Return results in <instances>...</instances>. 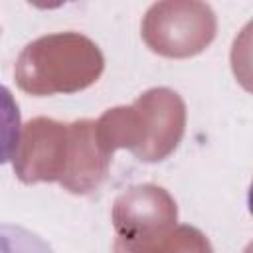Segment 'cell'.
I'll use <instances>...</instances> for the list:
<instances>
[{
    "label": "cell",
    "mask_w": 253,
    "mask_h": 253,
    "mask_svg": "<svg viewBox=\"0 0 253 253\" xmlns=\"http://www.w3.org/2000/svg\"><path fill=\"white\" fill-rule=\"evenodd\" d=\"M22 142V113L12 91L0 83V166L14 160Z\"/></svg>",
    "instance_id": "obj_1"
},
{
    "label": "cell",
    "mask_w": 253,
    "mask_h": 253,
    "mask_svg": "<svg viewBox=\"0 0 253 253\" xmlns=\"http://www.w3.org/2000/svg\"><path fill=\"white\" fill-rule=\"evenodd\" d=\"M0 253H55L36 231L18 223H0Z\"/></svg>",
    "instance_id": "obj_2"
}]
</instances>
